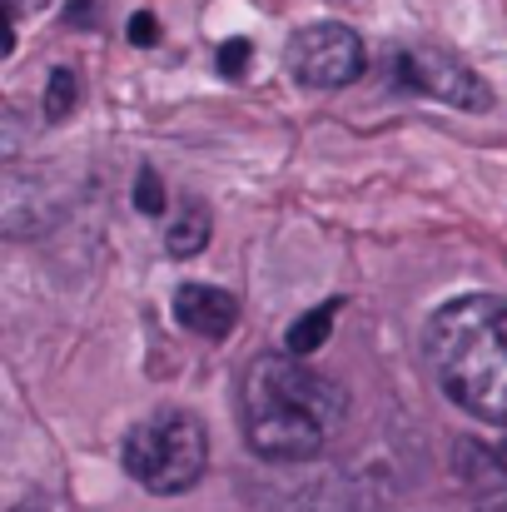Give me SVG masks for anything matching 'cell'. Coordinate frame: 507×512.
Segmentation results:
<instances>
[{
  "mask_svg": "<svg viewBox=\"0 0 507 512\" xmlns=\"http://www.w3.org/2000/svg\"><path fill=\"white\" fill-rule=\"evenodd\" d=\"M428 363L468 418L507 428V299L463 294L443 304L428 324Z\"/></svg>",
  "mask_w": 507,
  "mask_h": 512,
  "instance_id": "obj_2",
  "label": "cell"
},
{
  "mask_svg": "<svg viewBox=\"0 0 507 512\" xmlns=\"http://www.w3.org/2000/svg\"><path fill=\"white\" fill-rule=\"evenodd\" d=\"M174 319H179V329H189L199 339H229V329L239 319V299L219 284H179Z\"/></svg>",
  "mask_w": 507,
  "mask_h": 512,
  "instance_id": "obj_6",
  "label": "cell"
},
{
  "mask_svg": "<svg viewBox=\"0 0 507 512\" xmlns=\"http://www.w3.org/2000/svg\"><path fill=\"white\" fill-rule=\"evenodd\" d=\"M125 473L150 493H189L209 463V433L194 413L160 408L125 433Z\"/></svg>",
  "mask_w": 507,
  "mask_h": 512,
  "instance_id": "obj_3",
  "label": "cell"
},
{
  "mask_svg": "<svg viewBox=\"0 0 507 512\" xmlns=\"http://www.w3.org/2000/svg\"><path fill=\"white\" fill-rule=\"evenodd\" d=\"M249 60H254V45L249 40H224L219 45V75L224 80H244L249 75Z\"/></svg>",
  "mask_w": 507,
  "mask_h": 512,
  "instance_id": "obj_11",
  "label": "cell"
},
{
  "mask_svg": "<svg viewBox=\"0 0 507 512\" xmlns=\"http://www.w3.org/2000/svg\"><path fill=\"white\" fill-rule=\"evenodd\" d=\"M478 512H507V493H498V498H488Z\"/></svg>",
  "mask_w": 507,
  "mask_h": 512,
  "instance_id": "obj_14",
  "label": "cell"
},
{
  "mask_svg": "<svg viewBox=\"0 0 507 512\" xmlns=\"http://www.w3.org/2000/svg\"><path fill=\"white\" fill-rule=\"evenodd\" d=\"M289 70L309 90H343L363 75V40L338 20L304 25L289 40Z\"/></svg>",
  "mask_w": 507,
  "mask_h": 512,
  "instance_id": "obj_4",
  "label": "cell"
},
{
  "mask_svg": "<svg viewBox=\"0 0 507 512\" xmlns=\"http://www.w3.org/2000/svg\"><path fill=\"white\" fill-rule=\"evenodd\" d=\"M393 85L403 90H418L438 105H453V110H488L493 105V90L453 55L443 50H403L393 55Z\"/></svg>",
  "mask_w": 507,
  "mask_h": 512,
  "instance_id": "obj_5",
  "label": "cell"
},
{
  "mask_svg": "<svg viewBox=\"0 0 507 512\" xmlns=\"http://www.w3.org/2000/svg\"><path fill=\"white\" fill-rule=\"evenodd\" d=\"M244 438L269 463L319 458L348 418V393L314 373L299 353H259L239 378Z\"/></svg>",
  "mask_w": 507,
  "mask_h": 512,
  "instance_id": "obj_1",
  "label": "cell"
},
{
  "mask_svg": "<svg viewBox=\"0 0 507 512\" xmlns=\"http://www.w3.org/2000/svg\"><path fill=\"white\" fill-rule=\"evenodd\" d=\"M135 209H140L145 219H160V214H165V179L150 170V165L135 174Z\"/></svg>",
  "mask_w": 507,
  "mask_h": 512,
  "instance_id": "obj_10",
  "label": "cell"
},
{
  "mask_svg": "<svg viewBox=\"0 0 507 512\" xmlns=\"http://www.w3.org/2000/svg\"><path fill=\"white\" fill-rule=\"evenodd\" d=\"M334 319H338V299L329 304H319V309H309V314H299L294 324H289V334H284V348L289 353H314V348H324L329 334H334Z\"/></svg>",
  "mask_w": 507,
  "mask_h": 512,
  "instance_id": "obj_8",
  "label": "cell"
},
{
  "mask_svg": "<svg viewBox=\"0 0 507 512\" xmlns=\"http://www.w3.org/2000/svg\"><path fill=\"white\" fill-rule=\"evenodd\" d=\"M130 40H135V45H155V40H160V20H155L150 10H135V15H130Z\"/></svg>",
  "mask_w": 507,
  "mask_h": 512,
  "instance_id": "obj_13",
  "label": "cell"
},
{
  "mask_svg": "<svg viewBox=\"0 0 507 512\" xmlns=\"http://www.w3.org/2000/svg\"><path fill=\"white\" fill-rule=\"evenodd\" d=\"M204 244H209V209L189 199V204L179 209V219L165 229V249L174 259H194Z\"/></svg>",
  "mask_w": 507,
  "mask_h": 512,
  "instance_id": "obj_7",
  "label": "cell"
},
{
  "mask_svg": "<svg viewBox=\"0 0 507 512\" xmlns=\"http://www.w3.org/2000/svg\"><path fill=\"white\" fill-rule=\"evenodd\" d=\"M80 105V75L70 65H55L45 80V120H65Z\"/></svg>",
  "mask_w": 507,
  "mask_h": 512,
  "instance_id": "obj_9",
  "label": "cell"
},
{
  "mask_svg": "<svg viewBox=\"0 0 507 512\" xmlns=\"http://www.w3.org/2000/svg\"><path fill=\"white\" fill-rule=\"evenodd\" d=\"M95 20H100V0H70L65 5V25L70 30H95Z\"/></svg>",
  "mask_w": 507,
  "mask_h": 512,
  "instance_id": "obj_12",
  "label": "cell"
}]
</instances>
